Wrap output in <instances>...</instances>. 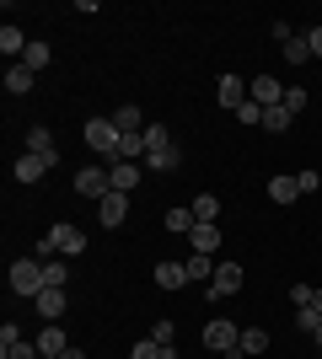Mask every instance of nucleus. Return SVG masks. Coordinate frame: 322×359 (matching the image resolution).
<instances>
[{
    "label": "nucleus",
    "instance_id": "nucleus-31",
    "mask_svg": "<svg viewBox=\"0 0 322 359\" xmlns=\"http://www.w3.org/2000/svg\"><path fill=\"white\" fill-rule=\"evenodd\" d=\"M43 279H48V290H65V279H70V269H65L60 257H54V263H43Z\"/></svg>",
    "mask_w": 322,
    "mask_h": 359
},
{
    "label": "nucleus",
    "instance_id": "nucleus-4",
    "mask_svg": "<svg viewBox=\"0 0 322 359\" xmlns=\"http://www.w3.org/2000/svg\"><path fill=\"white\" fill-rule=\"evenodd\" d=\"M119 123H113V118H92V123H86V145H92L97 150V156H113V161H119Z\"/></svg>",
    "mask_w": 322,
    "mask_h": 359
},
{
    "label": "nucleus",
    "instance_id": "nucleus-37",
    "mask_svg": "<svg viewBox=\"0 0 322 359\" xmlns=\"http://www.w3.org/2000/svg\"><path fill=\"white\" fill-rule=\"evenodd\" d=\"M151 338H156V344H172V316H156V322H151Z\"/></svg>",
    "mask_w": 322,
    "mask_h": 359
},
{
    "label": "nucleus",
    "instance_id": "nucleus-7",
    "mask_svg": "<svg viewBox=\"0 0 322 359\" xmlns=\"http://www.w3.org/2000/svg\"><path fill=\"white\" fill-rule=\"evenodd\" d=\"M236 290H242V269H236V263H215L210 295H215V300H226V295H236Z\"/></svg>",
    "mask_w": 322,
    "mask_h": 359
},
{
    "label": "nucleus",
    "instance_id": "nucleus-42",
    "mask_svg": "<svg viewBox=\"0 0 322 359\" xmlns=\"http://www.w3.org/2000/svg\"><path fill=\"white\" fill-rule=\"evenodd\" d=\"M60 359H86V354H81V348H65V354Z\"/></svg>",
    "mask_w": 322,
    "mask_h": 359
},
{
    "label": "nucleus",
    "instance_id": "nucleus-3",
    "mask_svg": "<svg viewBox=\"0 0 322 359\" xmlns=\"http://www.w3.org/2000/svg\"><path fill=\"white\" fill-rule=\"evenodd\" d=\"M204 348H215V354H226V359H236V348H242V327H236V322H220V316H215L210 327H204Z\"/></svg>",
    "mask_w": 322,
    "mask_h": 359
},
{
    "label": "nucleus",
    "instance_id": "nucleus-28",
    "mask_svg": "<svg viewBox=\"0 0 322 359\" xmlns=\"http://www.w3.org/2000/svg\"><path fill=\"white\" fill-rule=\"evenodd\" d=\"M183 269H188V279H215V263H210V252H194V257L183 263Z\"/></svg>",
    "mask_w": 322,
    "mask_h": 359
},
{
    "label": "nucleus",
    "instance_id": "nucleus-23",
    "mask_svg": "<svg viewBox=\"0 0 322 359\" xmlns=\"http://www.w3.org/2000/svg\"><path fill=\"white\" fill-rule=\"evenodd\" d=\"M177 161H183V156H177V145H161V150H151V156H145V166H151V172H172Z\"/></svg>",
    "mask_w": 322,
    "mask_h": 359
},
{
    "label": "nucleus",
    "instance_id": "nucleus-41",
    "mask_svg": "<svg viewBox=\"0 0 322 359\" xmlns=\"http://www.w3.org/2000/svg\"><path fill=\"white\" fill-rule=\"evenodd\" d=\"M311 311H317V316H322V290H317V295H311Z\"/></svg>",
    "mask_w": 322,
    "mask_h": 359
},
{
    "label": "nucleus",
    "instance_id": "nucleus-9",
    "mask_svg": "<svg viewBox=\"0 0 322 359\" xmlns=\"http://www.w3.org/2000/svg\"><path fill=\"white\" fill-rule=\"evenodd\" d=\"M247 91H253V86H247L242 75H220V86H215V97H220V102H226L231 113H236V107L247 102Z\"/></svg>",
    "mask_w": 322,
    "mask_h": 359
},
{
    "label": "nucleus",
    "instance_id": "nucleus-32",
    "mask_svg": "<svg viewBox=\"0 0 322 359\" xmlns=\"http://www.w3.org/2000/svg\"><path fill=\"white\" fill-rule=\"evenodd\" d=\"M129 359H167V354H161V344H156V338H140V344L129 348Z\"/></svg>",
    "mask_w": 322,
    "mask_h": 359
},
{
    "label": "nucleus",
    "instance_id": "nucleus-20",
    "mask_svg": "<svg viewBox=\"0 0 322 359\" xmlns=\"http://www.w3.org/2000/svg\"><path fill=\"white\" fill-rule=\"evenodd\" d=\"M16 65H27V70L38 75V70H48V65H54V54H48V43H38V38H32V43H27V54H22Z\"/></svg>",
    "mask_w": 322,
    "mask_h": 359
},
{
    "label": "nucleus",
    "instance_id": "nucleus-38",
    "mask_svg": "<svg viewBox=\"0 0 322 359\" xmlns=\"http://www.w3.org/2000/svg\"><path fill=\"white\" fill-rule=\"evenodd\" d=\"M317 322H322V316L311 311V306H301V311H295V327H301V332H317Z\"/></svg>",
    "mask_w": 322,
    "mask_h": 359
},
{
    "label": "nucleus",
    "instance_id": "nucleus-25",
    "mask_svg": "<svg viewBox=\"0 0 322 359\" xmlns=\"http://www.w3.org/2000/svg\"><path fill=\"white\" fill-rule=\"evenodd\" d=\"M290 118H295V113H290L285 102H279V107H263V129H269V135H279V129H290Z\"/></svg>",
    "mask_w": 322,
    "mask_h": 359
},
{
    "label": "nucleus",
    "instance_id": "nucleus-13",
    "mask_svg": "<svg viewBox=\"0 0 322 359\" xmlns=\"http://www.w3.org/2000/svg\"><path fill=\"white\" fill-rule=\"evenodd\" d=\"M32 306H38V316L60 322V316H65V290H43V295H32Z\"/></svg>",
    "mask_w": 322,
    "mask_h": 359
},
{
    "label": "nucleus",
    "instance_id": "nucleus-11",
    "mask_svg": "<svg viewBox=\"0 0 322 359\" xmlns=\"http://www.w3.org/2000/svg\"><path fill=\"white\" fill-rule=\"evenodd\" d=\"M107 177H113V194H129V188H140V161H113Z\"/></svg>",
    "mask_w": 322,
    "mask_h": 359
},
{
    "label": "nucleus",
    "instance_id": "nucleus-29",
    "mask_svg": "<svg viewBox=\"0 0 322 359\" xmlns=\"http://www.w3.org/2000/svg\"><path fill=\"white\" fill-rule=\"evenodd\" d=\"M145 156V135H123L119 140V161H140Z\"/></svg>",
    "mask_w": 322,
    "mask_h": 359
},
{
    "label": "nucleus",
    "instance_id": "nucleus-40",
    "mask_svg": "<svg viewBox=\"0 0 322 359\" xmlns=\"http://www.w3.org/2000/svg\"><path fill=\"white\" fill-rule=\"evenodd\" d=\"M301 38H307V43H311V54H317V60H322V27H311V32H301Z\"/></svg>",
    "mask_w": 322,
    "mask_h": 359
},
{
    "label": "nucleus",
    "instance_id": "nucleus-43",
    "mask_svg": "<svg viewBox=\"0 0 322 359\" xmlns=\"http://www.w3.org/2000/svg\"><path fill=\"white\" fill-rule=\"evenodd\" d=\"M311 338H317V348H322V322H317V332H311Z\"/></svg>",
    "mask_w": 322,
    "mask_h": 359
},
{
    "label": "nucleus",
    "instance_id": "nucleus-17",
    "mask_svg": "<svg viewBox=\"0 0 322 359\" xmlns=\"http://www.w3.org/2000/svg\"><path fill=\"white\" fill-rule=\"evenodd\" d=\"M32 81H38V75H32L27 65H11V70H6V91H11V97H27Z\"/></svg>",
    "mask_w": 322,
    "mask_h": 359
},
{
    "label": "nucleus",
    "instance_id": "nucleus-22",
    "mask_svg": "<svg viewBox=\"0 0 322 359\" xmlns=\"http://www.w3.org/2000/svg\"><path fill=\"white\" fill-rule=\"evenodd\" d=\"M113 123H119V135H145V129H140V107L135 102H123L119 113H113Z\"/></svg>",
    "mask_w": 322,
    "mask_h": 359
},
{
    "label": "nucleus",
    "instance_id": "nucleus-1",
    "mask_svg": "<svg viewBox=\"0 0 322 359\" xmlns=\"http://www.w3.org/2000/svg\"><path fill=\"white\" fill-rule=\"evenodd\" d=\"M81 247H86V231H76V225H54L43 241H38V257H54V252H65V257H76Z\"/></svg>",
    "mask_w": 322,
    "mask_h": 359
},
{
    "label": "nucleus",
    "instance_id": "nucleus-35",
    "mask_svg": "<svg viewBox=\"0 0 322 359\" xmlns=\"http://www.w3.org/2000/svg\"><path fill=\"white\" fill-rule=\"evenodd\" d=\"M236 123H263V107L253 102V97H247V102L236 107Z\"/></svg>",
    "mask_w": 322,
    "mask_h": 359
},
{
    "label": "nucleus",
    "instance_id": "nucleus-16",
    "mask_svg": "<svg viewBox=\"0 0 322 359\" xmlns=\"http://www.w3.org/2000/svg\"><path fill=\"white\" fill-rule=\"evenodd\" d=\"M156 285H161V290H183L188 269H183V263H156Z\"/></svg>",
    "mask_w": 322,
    "mask_h": 359
},
{
    "label": "nucleus",
    "instance_id": "nucleus-30",
    "mask_svg": "<svg viewBox=\"0 0 322 359\" xmlns=\"http://www.w3.org/2000/svg\"><path fill=\"white\" fill-rule=\"evenodd\" d=\"M161 145H172V135L161 129V123H145V156H151V150H161Z\"/></svg>",
    "mask_w": 322,
    "mask_h": 359
},
{
    "label": "nucleus",
    "instance_id": "nucleus-34",
    "mask_svg": "<svg viewBox=\"0 0 322 359\" xmlns=\"http://www.w3.org/2000/svg\"><path fill=\"white\" fill-rule=\"evenodd\" d=\"M285 107H290V113H301V107H311V97L301 86H285Z\"/></svg>",
    "mask_w": 322,
    "mask_h": 359
},
{
    "label": "nucleus",
    "instance_id": "nucleus-6",
    "mask_svg": "<svg viewBox=\"0 0 322 359\" xmlns=\"http://www.w3.org/2000/svg\"><path fill=\"white\" fill-rule=\"evenodd\" d=\"M54 161H60V156H38V150H22L11 172H16V182H38V177H43V172H48Z\"/></svg>",
    "mask_w": 322,
    "mask_h": 359
},
{
    "label": "nucleus",
    "instance_id": "nucleus-19",
    "mask_svg": "<svg viewBox=\"0 0 322 359\" xmlns=\"http://www.w3.org/2000/svg\"><path fill=\"white\" fill-rule=\"evenodd\" d=\"M269 198H274V204H295V198H301L295 177H285V172H279V177H269Z\"/></svg>",
    "mask_w": 322,
    "mask_h": 359
},
{
    "label": "nucleus",
    "instance_id": "nucleus-8",
    "mask_svg": "<svg viewBox=\"0 0 322 359\" xmlns=\"http://www.w3.org/2000/svg\"><path fill=\"white\" fill-rule=\"evenodd\" d=\"M97 220H102L107 231H119V225L129 220V194H107L102 204H97Z\"/></svg>",
    "mask_w": 322,
    "mask_h": 359
},
{
    "label": "nucleus",
    "instance_id": "nucleus-15",
    "mask_svg": "<svg viewBox=\"0 0 322 359\" xmlns=\"http://www.w3.org/2000/svg\"><path fill=\"white\" fill-rule=\"evenodd\" d=\"M27 43H32V38H22V27H16V22H6V27H0V48H6L11 60H22V54H27Z\"/></svg>",
    "mask_w": 322,
    "mask_h": 359
},
{
    "label": "nucleus",
    "instance_id": "nucleus-27",
    "mask_svg": "<svg viewBox=\"0 0 322 359\" xmlns=\"http://www.w3.org/2000/svg\"><path fill=\"white\" fill-rule=\"evenodd\" d=\"M27 150H38V156H60V150H54V135H48L43 123H38V129H27Z\"/></svg>",
    "mask_w": 322,
    "mask_h": 359
},
{
    "label": "nucleus",
    "instance_id": "nucleus-18",
    "mask_svg": "<svg viewBox=\"0 0 322 359\" xmlns=\"http://www.w3.org/2000/svg\"><path fill=\"white\" fill-rule=\"evenodd\" d=\"M188 241H194V252H210L215 257V247H220V225H194V236H188Z\"/></svg>",
    "mask_w": 322,
    "mask_h": 359
},
{
    "label": "nucleus",
    "instance_id": "nucleus-26",
    "mask_svg": "<svg viewBox=\"0 0 322 359\" xmlns=\"http://www.w3.org/2000/svg\"><path fill=\"white\" fill-rule=\"evenodd\" d=\"M285 65H311V43L301 38V32H295L290 43H285Z\"/></svg>",
    "mask_w": 322,
    "mask_h": 359
},
{
    "label": "nucleus",
    "instance_id": "nucleus-33",
    "mask_svg": "<svg viewBox=\"0 0 322 359\" xmlns=\"http://www.w3.org/2000/svg\"><path fill=\"white\" fill-rule=\"evenodd\" d=\"M0 354H6V359H43V354H38V344H6Z\"/></svg>",
    "mask_w": 322,
    "mask_h": 359
},
{
    "label": "nucleus",
    "instance_id": "nucleus-36",
    "mask_svg": "<svg viewBox=\"0 0 322 359\" xmlns=\"http://www.w3.org/2000/svg\"><path fill=\"white\" fill-rule=\"evenodd\" d=\"M295 188H301V194H317V188H322V177L307 166V172H295Z\"/></svg>",
    "mask_w": 322,
    "mask_h": 359
},
{
    "label": "nucleus",
    "instance_id": "nucleus-12",
    "mask_svg": "<svg viewBox=\"0 0 322 359\" xmlns=\"http://www.w3.org/2000/svg\"><path fill=\"white\" fill-rule=\"evenodd\" d=\"M65 348H70V344H65V332H60V322H48V327L38 332V354H43V359H60Z\"/></svg>",
    "mask_w": 322,
    "mask_h": 359
},
{
    "label": "nucleus",
    "instance_id": "nucleus-39",
    "mask_svg": "<svg viewBox=\"0 0 322 359\" xmlns=\"http://www.w3.org/2000/svg\"><path fill=\"white\" fill-rule=\"evenodd\" d=\"M311 295H317L311 285H290V300H295V311H301V306H311Z\"/></svg>",
    "mask_w": 322,
    "mask_h": 359
},
{
    "label": "nucleus",
    "instance_id": "nucleus-10",
    "mask_svg": "<svg viewBox=\"0 0 322 359\" xmlns=\"http://www.w3.org/2000/svg\"><path fill=\"white\" fill-rule=\"evenodd\" d=\"M247 97H253V102H258V107H279V102H285V86H279L274 75H258Z\"/></svg>",
    "mask_w": 322,
    "mask_h": 359
},
{
    "label": "nucleus",
    "instance_id": "nucleus-2",
    "mask_svg": "<svg viewBox=\"0 0 322 359\" xmlns=\"http://www.w3.org/2000/svg\"><path fill=\"white\" fill-rule=\"evenodd\" d=\"M11 290H16V295H43V290H48L43 263H38V257H16V263H11Z\"/></svg>",
    "mask_w": 322,
    "mask_h": 359
},
{
    "label": "nucleus",
    "instance_id": "nucleus-5",
    "mask_svg": "<svg viewBox=\"0 0 322 359\" xmlns=\"http://www.w3.org/2000/svg\"><path fill=\"white\" fill-rule=\"evenodd\" d=\"M76 194L81 198H92V204H102L107 194H113V177H107V166H86L76 177Z\"/></svg>",
    "mask_w": 322,
    "mask_h": 359
},
{
    "label": "nucleus",
    "instance_id": "nucleus-14",
    "mask_svg": "<svg viewBox=\"0 0 322 359\" xmlns=\"http://www.w3.org/2000/svg\"><path fill=\"white\" fill-rule=\"evenodd\" d=\"M253 354H269V332H263V327H242V348H236V359H253Z\"/></svg>",
    "mask_w": 322,
    "mask_h": 359
},
{
    "label": "nucleus",
    "instance_id": "nucleus-24",
    "mask_svg": "<svg viewBox=\"0 0 322 359\" xmlns=\"http://www.w3.org/2000/svg\"><path fill=\"white\" fill-rule=\"evenodd\" d=\"M194 225H199L194 210H167V231H172V236H194Z\"/></svg>",
    "mask_w": 322,
    "mask_h": 359
},
{
    "label": "nucleus",
    "instance_id": "nucleus-21",
    "mask_svg": "<svg viewBox=\"0 0 322 359\" xmlns=\"http://www.w3.org/2000/svg\"><path fill=\"white\" fill-rule=\"evenodd\" d=\"M188 210H194V220H199V225H210V220H220V198H215V194H199Z\"/></svg>",
    "mask_w": 322,
    "mask_h": 359
}]
</instances>
